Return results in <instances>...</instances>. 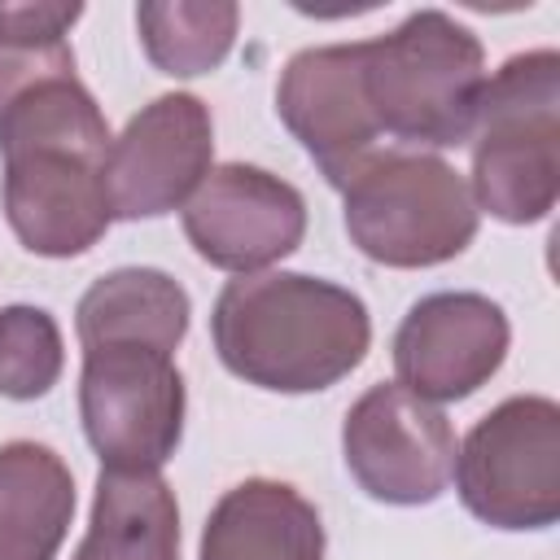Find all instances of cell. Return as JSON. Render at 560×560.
Returning a JSON list of instances; mask_svg holds the SVG:
<instances>
[{
  "mask_svg": "<svg viewBox=\"0 0 560 560\" xmlns=\"http://www.w3.org/2000/svg\"><path fill=\"white\" fill-rule=\"evenodd\" d=\"M508 341L512 324L486 293H429L394 332V372L398 385L424 402H459L503 368Z\"/></svg>",
  "mask_w": 560,
  "mask_h": 560,
  "instance_id": "11",
  "label": "cell"
},
{
  "mask_svg": "<svg viewBox=\"0 0 560 560\" xmlns=\"http://www.w3.org/2000/svg\"><path fill=\"white\" fill-rule=\"evenodd\" d=\"M66 368L61 328L44 306L13 302L0 311V394L13 402L44 398Z\"/></svg>",
  "mask_w": 560,
  "mask_h": 560,
  "instance_id": "19",
  "label": "cell"
},
{
  "mask_svg": "<svg viewBox=\"0 0 560 560\" xmlns=\"http://www.w3.org/2000/svg\"><path fill=\"white\" fill-rule=\"evenodd\" d=\"M455 429L442 407L398 381L372 385L341 424V455L359 490L376 503L420 508L446 494L455 472Z\"/></svg>",
  "mask_w": 560,
  "mask_h": 560,
  "instance_id": "8",
  "label": "cell"
},
{
  "mask_svg": "<svg viewBox=\"0 0 560 560\" xmlns=\"http://www.w3.org/2000/svg\"><path fill=\"white\" fill-rule=\"evenodd\" d=\"M346 232L381 267H438L477 236L468 179L424 149H376L341 188Z\"/></svg>",
  "mask_w": 560,
  "mask_h": 560,
  "instance_id": "5",
  "label": "cell"
},
{
  "mask_svg": "<svg viewBox=\"0 0 560 560\" xmlns=\"http://www.w3.org/2000/svg\"><path fill=\"white\" fill-rule=\"evenodd\" d=\"M363 96L381 136L398 149H459L472 136L486 88L481 39L442 9L407 13L389 35L359 39Z\"/></svg>",
  "mask_w": 560,
  "mask_h": 560,
  "instance_id": "3",
  "label": "cell"
},
{
  "mask_svg": "<svg viewBox=\"0 0 560 560\" xmlns=\"http://www.w3.org/2000/svg\"><path fill=\"white\" fill-rule=\"evenodd\" d=\"M214 171V122L201 96H153L105 153V192L114 219H158L184 210Z\"/></svg>",
  "mask_w": 560,
  "mask_h": 560,
  "instance_id": "9",
  "label": "cell"
},
{
  "mask_svg": "<svg viewBox=\"0 0 560 560\" xmlns=\"http://www.w3.org/2000/svg\"><path fill=\"white\" fill-rule=\"evenodd\" d=\"M197 560H324V521L289 481L249 477L210 508Z\"/></svg>",
  "mask_w": 560,
  "mask_h": 560,
  "instance_id": "13",
  "label": "cell"
},
{
  "mask_svg": "<svg viewBox=\"0 0 560 560\" xmlns=\"http://www.w3.org/2000/svg\"><path fill=\"white\" fill-rule=\"evenodd\" d=\"M459 503L490 529H551L560 521V407L512 394L490 407L455 451Z\"/></svg>",
  "mask_w": 560,
  "mask_h": 560,
  "instance_id": "6",
  "label": "cell"
},
{
  "mask_svg": "<svg viewBox=\"0 0 560 560\" xmlns=\"http://www.w3.org/2000/svg\"><path fill=\"white\" fill-rule=\"evenodd\" d=\"M188 315L192 302L175 276L158 267H118L88 284L74 306V332L83 350L131 341L175 354L188 337Z\"/></svg>",
  "mask_w": 560,
  "mask_h": 560,
  "instance_id": "14",
  "label": "cell"
},
{
  "mask_svg": "<svg viewBox=\"0 0 560 560\" xmlns=\"http://www.w3.org/2000/svg\"><path fill=\"white\" fill-rule=\"evenodd\" d=\"M83 18V4L35 0L0 4V114L44 79L74 74L70 26Z\"/></svg>",
  "mask_w": 560,
  "mask_h": 560,
  "instance_id": "18",
  "label": "cell"
},
{
  "mask_svg": "<svg viewBox=\"0 0 560 560\" xmlns=\"http://www.w3.org/2000/svg\"><path fill=\"white\" fill-rule=\"evenodd\" d=\"M109 140V122L79 74L35 83L0 114V206L31 254L74 258L105 236L114 223L105 192Z\"/></svg>",
  "mask_w": 560,
  "mask_h": 560,
  "instance_id": "1",
  "label": "cell"
},
{
  "mask_svg": "<svg viewBox=\"0 0 560 560\" xmlns=\"http://www.w3.org/2000/svg\"><path fill=\"white\" fill-rule=\"evenodd\" d=\"M74 516L66 459L31 438L0 446V560H52Z\"/></svg>",
  "mask_w": 560,
  "mask_h": 560,
  "instance_id": "15",
  "label": "cell"
},
{
  "mask_svg": "<svg viewBox=\"0 0 560 560\" xmlns=\"http://www.w3.org/2000/svg\"><path fill=\"white\" fill-rule=\"evenodd\" d=\"M472 206L499 223H538L560 197V52L508 57L472 118Z\"/></svg>",
  "mask_w": 560,
  "mask_h": 560,
  "instance_id": "4",
  "label": "cell"
},
{
  "mask_svg": "<svg viewBox=\"0 0 560 560\" xmlns=\"http://www.w3.org/2000/svg\"><path fill=\"white\" fill-rule=\"evenodd\" d=\"M210 337L219 363L245 385L315 394L363 363L372 319L346 284L302 271H258L219 289Z\"/></svg>",
  "mask_w": 560,
  "mask_h": 560,
  "instance_id": "2",
  "label": "cell"
},
{
  "mask_svg": "<svg viewBox=\"0 0 560 560\" xmlns=\"http://www.w3.org/2000/svg\"><path fill=\"white\" fill-rule=\"evenodd\" d=\"M184 376L175 354L131 341L88 346L79 372V420L101 468L158 472L184 438Z\"/></svg>",
  "mask_w": 560,
  "mask_h": 560,
  "instance_id": "7",
  "label": "cell"
},
{
  "mask_svg": "<svg viewBox=\"0 0 560 560\" xmlns=\"http://www.w3.org/2000/svg\"><path fill=\"white\" fill-rule=\"evenodd\" d=\"M70 560H179V503L166 477L101 468L88 534Z\"/></svg>",
  "mask_w": 560,
  "mask_h": 560,
  "instance_id": "16",
  "label": "cell"
},
{
  "mask_svg": "<svg viewBox=\"0 0 560 560\" xmlns=\"http://www.w3.org/2000/svg\"><path fill=\"white\" fill-rule=\"evenodd\" d=\"M241 9L232 0H144L136 9V31L144 57L171 79L210 74L236 39Z\"/></svg>",
  "mask_w": 560,
  "mask_h": 560,
  "instance_id": "17",
  "label": "cell"
},
{
  "mask_svg": "<svg viewBox=\"0 0 560 560\" xmlns=\"http://www.w3.org/2000/svg\"><path fill=\"white\" fill-rule=\"evenodd\" d=\"M184 236L219 271L258 276L306 236V197L249 162L214 166L184 206Z\"/></svg>",
  "mask_w": 560,
  "mask_h": 560,
  "instance_id": "10",
  "label": "cell"
},
{
  "mask_svg": "<svg viewBox=\"0 0 560 560\" xmlns=\"http://www.w3.org/2000/svg\"><path fill=\"white\" fill-rule=\"evenodd\" d=\"M276 114L332 188H346L350 175L381 149V131L363 96L359 44L293 52L276 83Z\"/></svg>",
  "mask_w": 560,
  "mask_h": 560,
  "instance_id": "12",
  "label": "cell"
}]
</instances>
